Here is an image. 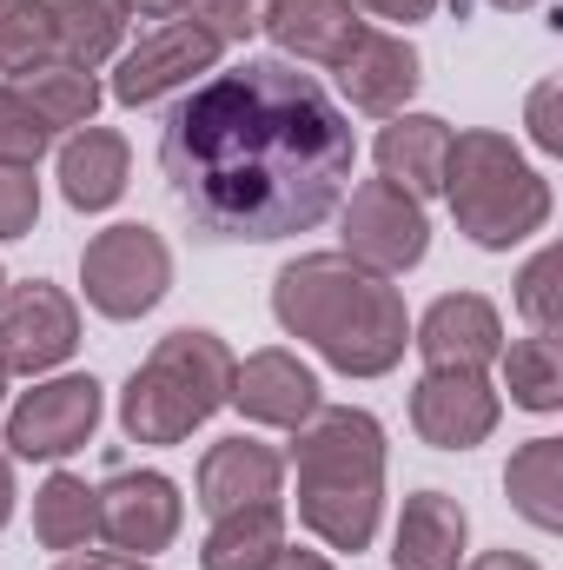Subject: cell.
<instances>
[{
	"label": "cell",
	"mask_w": 563,
	"mask_h": 570,
	"mask_svg": "<svg viewBox=\"0 0 563 570\" xmlns=\"http://www.w3.org/2000/svg\"><path fill=\"white\" fill-rule=\"evenodd\" d=\"M358 140L332 94L292 60H246L199 80L159 134V173L192 233L273 246L312 233L352 193Z\"/></svg>",
	"instance_id": "6da1fadb"
},
{
	"label": "cell",
	"mask_w": 563,
	"mask_h": 570,
	"mask_svg": "<svg viewBox=\"0 0 563 570\" xmlns=\"http://www.w3.org/2000/svg\"><path fill=\"white\" fill-rule=\"evenodd\" d=\"M273 318L345 379H385L412 345V312L398 285L345 253H298L292 266H279Z\"/></svg>",
	"instance_id": "7a4b0ae2"
},
{
	"label": "cell",
	"mask_w": 563,
	"mask_h": 570,
	"mask_svg": "<svg viewBox=\"0 0 563 570\" xmlns=\"http://www.w3.org/2000/svg\"><path fill=\"white\" fill-rule=\"evenodd\" d=\"M298 524L332 551H372L385 518V425L358 405H318L298 444Z\"/></svg>",
	"instance_id": "3957f363"
},
{
	"label": "cell",
	"mask_w": 563,
	"mask_h": 570,
	"mask_svg": "<svg viewBox=\"0 0 563 570\" xmlns=\"http://www.w3.org/2000/svg\"><path fill=\"white\" fill-rule=\"evenodd\" d=\"M444 199H451L457 233L471 246H484V253H511V246H524L531 233L551 226V179L497 127L451 134Z\"/></svg>",
	"instance_id": "277c9868"
},
{
	"label": "cell",
	"mask_w": 563,
	"mask_h": 570,
	"mask_svg": "<svg viewBox=\"0 0 563 570\" xmlns=\"http://www.w3.org/2000/svg\"><path fill=\"white\" fill-rule=\"evenodd\" d=\"M233 365L239 358L226 352L219 332H192V325L166 332L152 345V358H146L140 372L127 379V392H120V431L134 444H179V438H192V431L226 405Z\"/></svg>",
	"instance_id": "5b68a950"
},
{
	"label": "cell",
	"mask_w": 563,
	"mask_h": 570,
	"mask_svg": "<svg viewBox=\"0 0 563 570\" xmlns=\"http://www.w3.org/2000/svg\"><path fill=\"white\" fill-rule=\"evenodd\" d=\"M80 285L100 318H146L172 292V253L152 226H107L80 253Z\"/></svg>",
	"instance_id": "8992f818"
},
{
	"label": "cell",
	"mask_w": 563,
	"mask_h": 570,
	"mask_svg": "<svg viewBox=\"0 0 563 570\" xmlns=\"http://www.w3.org/2000/svg\"><path fill=\"white\" fill-rule=\"evenodd\" d=\"M345 259H358L365 273L378 279H398L412 273L424 253H431V219L412 193H398L392 179H365L352 186L345 199Z\"/></svg>",
	"instance_id": "52a82bcc"
},
{
	"label": "cell",
	"mask_w": 563,
	"mask_h": 570,
	"mask_svg": "<svg viewBox=\"0 0 563 570\" xmlns=\"http://www.w3.org/2000/svg\"><path fill=\"white\" fill-rule=\"evenodd\" d=\"M80 352V305L47 279L7 285L0 292V365L7 379H40Z\"/></svg>",
	"instance_id": "ba28073f"
},
{
	"label": "cell",
	"mask_w": 563,
	"mask_h": 570,
	"mask_svg": "<svg viewBox=\"0 0 563 570\" xmlns=\"http://www.w3.org/2000/svg\"><path fill=\"white\" fill-rule=\"evenodd\" d=\"M100 425V379L73 372V379H47L33 392H20V405L7 412V451L13 458H73Z\"/></svg>",
	"instance_id": "9c48e42d"
},
{
	"label": "cell",
	"mask_w": 563,
	"mask_h": 570,
	"mask_svg": "<svg viewBox=\"0 0 563 570\" xmlns=\"http://www.w3.org/2000/svg\"><path fill=\"white\" fill-rule=\"evenodd\" d=\"M219 53H226V47H219L199 20H166V27H152L140 47L120 60L113 100H120V107H159L166 94H179V87H192L199 73H213Z\"/></svg>",
	"instance_id": "30bf717a"
},
{
	"label": "cell",
	"mask_w": 563,
	"mask_h": 570,
	"mask_svg": "<svg viewBox=\"0 0 563 570\" xmlns=\"http://www.w3.org/2000/svg\"><path fill=\"white\" fill-rule=\"evenodd\" d=\"M186 498L166 471H113L100 484V538L127 558H152L179 538Z\"/></svg>",
	"instance_id": "8fae6325"
},
{
	"label": "cell",
	"mask_w": 563,
	"mask_h": 570,
	"mask_svg": "<svg viewBox=\"0 0 563 570\" xmlns=\"http://www.w3.org/2000/svg\"><path fill=\"white\" fill-rule=\"evenodd\" d=\"M504 419V399L484 372H424L412 385V431L437 451H471Z\"/></svg>",
	"instance_id": "7c38bea8"
},
{
	"label": "cell",
	"mask_w": 563,
	"mask_h": 570,
	"mask_svg": "<svg viewBox=\"0 0 563 570\" xmlns=\"http://www.w3.org/2000/svg\"><path fill=\"white\" fill-rule=\"evenodd\" d=\"M412 345L424 352V372H491L504 352V318L484 292H444L412 325Z\"/></svg>",
	"instance_id": "4fadbf2b"
},
{
	"label": "cell",
	"mask_w": 563,
	"mask_h": 570,
	"mask_svg": "<svg viewBox=\"0 0 563 570\" xmlns=\"http://www.w3.org/2000/svg\"><path fill=\"white\" fill-rule=\"evenodd\" d=\"M226 405H233L246 425L298 431L325 399H318V379H312L305 358H292V352H279V345H266V352H253L246 365H233V392H226Z\"/></svg>",
	"instance_id": "5bb4252c"
},
{
	"label": "cell",
	"mask_w": 563,
	"mask_h": 570,
	"mask_svg": "<svg viewBox=\"0 0 563 570\" xmlns=\"http://www.w3.org/2000/svg\"><path fill=\"white\" fill-rule=\"evenodd\" d=\"M338 73V94L358 107V114H378V120H392V114H405V100L418 94V47L405 40V33H378V27H365L358 40H352V53L332 67Z\"/></svg>",
	"instance_id": "9a60e30c"
},
{
	"label": "cell",
	"mask_w": 563,
	"mask_h": 570,
	"mask_svg": "<svg viewBox=\"0 0 563 570\" xmlns=\"http://www.w3.org/2000/svg\"><path fill=\"white\" fill-rule=\"evenodd\" d=\"M285 491V458L259 438H219L206 458H199V511L206 518H226V511H246V504H279Z\"/></svg>",
	"instance_id": "2e32d148"
},
{
	"label": "cell",
	"mask_w": 563,
	"mask_h": 570,
	"mask_svg": "<svg viewBox=\"0 0 563 570\" xmlns=\"http://www.w3.org/2000/svg\"><path fill=\"white\" fill-rule=\"evenodd\" d=\"M285 60H312V67H338L352 53V40L365 33L352 0H273L266 27H259Z\"/></svg>",
	"instance_id": "e0dca14e"
},
{
	"label": "cell",
	"mask_w": 563,
	"mask_h": 570,
	"mask_svg": "<svg viewBox=\"0 0 563 570\" xmlns=\"http://www.w3.org/2000/svg\"><path fill=\"white\" fill-rule=\"evenodd\" d=\"M464 538H471V518L451 491H418L405 498L398 511V531H392V570H457L464 564Z\"/></svg>",
	"instance_id": "ac0fdd59"
},
{
	"label": "cell",
	"mask_w": 563,
	"mask_h": 570,
	"mask_svg": "<svg viewBox=\"0 0 563 570\" xmlns=\"http://www.w3.org/2000/svg\"><path fill=\"white\" fill-rule=\"evenodd\" d=\"M378 179H392L398 193L412 199H431L444 193V159H451V127L437 114H392V127L378 134Z\"/></svg>",
	"instance_id": "d6986e66"
},
{
	"label": "cell",
	"mask_w": 563,
	"mask_h": 570,
	"mask_svg": "<svg viewBox=\"0 0 563 570\" xmlns=\"http://www.w3.org/2000/svg\"><path fill=\"white\" fill-rule=\"evenodd\" d=\"M127 173H134V146L113 127H80L60 146V193L73 213H107L127 193Z\"/></svg>",
	"instance_id": "ffe728a7"
},
{
	"label": "cell",
	"mask_w": 563,
	"mask_h": 570,
	"mask_svg": "<svg viewBox=\"0 0 563 570\" xmlns=\"http://www.w3.org/2000/svg\"><path fill=\"white\" fill-rule=\"evenodd\" d=\"M504 498L524 524L563 531V438H531L504 464Z\"/></svg>",
	"instance_id": "44dd1931"
},
{
	"label": "cell",
	"mask_w": 563,
	"mask_h": 570,
	"mask_svg": "<svg viewBox=\"0 0 563 570\" xmlns=\"http://www.w3.org/2000/svg\"><path fill=\"white\" fill-rule=\"evenodd\" d=\"M285 551V511L279 504H246L213 518L206 544H199V570H266Z\"/></svg>",
	"instance_id": "7402d4cb"
},
{
	"label": "cell",
	"mask_w": 563,
	"mask_h": 570,
	"mask_svg": "<svg viewBox=\"0 0 563 570\" xmlns=\"http://www.w3.org/2000/svg\"><path fill=\"white\" fill-rule=\"evenodd\" d=\"M13 94L40 114L47 134H80L100 114V80H93V67H73V60H47V67L20 73Z\"/></svg>",
	"instance_id": "603a6c76"
},
{
	"label": "cell",
	"mask_w": 563,
	"mask_h": 570,
	"mask_svg": "<svg viewBox=\"0 0 563 570\" xmlns=\"http://www.w3.org/2000/svg\"><path fill=\"white\" fill-rule=\"evenodd\" d=\"M33 538L47 551H87L100 538V491L73 471H53L33 491Z\"/></svg>",
	"instance_id": "cb8c5ba5"
},
{
	"label": "cell",
	"mask_w": 563,
	"mask_h": 570,
	"mask_svg": "<svg viewBox=\"0 0 563 570\" xmlns=\"http://www.w3.org/2000/svg\"><path fill=\"white\" fill-rule=\"evenodd\" d=\"M53 7V47L73 67H107L127 40V0H47Z\"/></svg>",
	"instance_id": "d4e9b609"
},
{
	"label": "cell",
	"mask_w": 563,
	"mask_h": 570,
	"mask_svg": "<svg viewBox=\"0 0 563 570\" xmlns=\"http://www.w3.org/2000/svg\"><path fill=\"white\" fill-rule=\"evenodd\" d=\"M497 365H504L511 405H524V412H557L563 405V352L551 332L511 338V352H497Z\"/></svg>",
	"instance_id": "484cf974"
},
{
	"label": "cell",
	"mask_w": 563,
	"mask_h": 570,
	"mask_svg": "<svg viewBox=\"0 0 563 570\" xmlns=\"http://www.w3.org/2000/svg\"><path fill=\"white\" fill-rule=\"evenodd\" d=\"M53 47V7L47 0H0V73H33L47 67Z\"/></svg>",
	"instance_id": "4316f807"
},
{
	"label": "cell",
	"mask_w": 563,
	"mask_h": 570,
	"mask_svg": "<svg viewBox=\"0 0 563 570\" xmlns=\"http://www.w3.org/2000/svg\"><path fill=\"white\" fill-rule=\"evenodd\" d=\"M557 273H563L557 246H544V253L517 273V312L531 318V332H551V338H557V325H563V285H557Z\"/></svg>",
	"instance_id": "83f0119b"
},
{
	"label": "cell",
	"mask_w": 563,
	"mask_h": 570,
	"mask_svg": "<svg viewBox=\"0 0 563 570\" xmlns=\"http://www.w3.org/2000/svg\"><path fill=\"white\" fill-rule=\"evenodd\" d=\"M47 146H53V134L40 127V114L13 87H0V166H40Z\"/></svg>",
	"instance_id": "f1b7e54d"
},
{
	"label": "cell",
	"mask_w": 563,
	"mask_h": 570,
	"mask_svg": "<svg viewBox=\"0 0 563 570\" xmlns=\"http://www.w3.org/2000/svg\"><path fill=\"white\" fill-rule=\"evenodd\" d=\"M266 7H273V0H192L186 20H199L219 47H246V40L266 27Z\"/></svg>",
	"instance_id": "f546056e"
},
{
	"label": "cell",
	"mask_w": 563,
	"mask_h": 570,
	"mask_svg": "<svg viewBox=\"0 0 563 570\" xmlns=\"http://www.w3.org/2000/svg\"><path fill=\"white\" fill-rule=\"evenodd\" d=\"M40 219V179L33 166H0V239H27Z\"/></svg>",
	"instance_id": "4dcf8cb0"
},
{
	"label": "cell",
	"mask_w": 563,
	"mask_h": 570,
	"mask_svg": "<svg viewBox=\"0 0 563 570\" xmlns=\"http://www.w3.org/2000/svg\"><path fill=\"white\" fill-rule=\"evenodd\" d=\"M531 140L544 146V153H563V127H557V80H544V87L531 94Z\"/></svg>",
	"instance_id": "1f68e13d"
},
{
	"label": "cell",
	"mask_w": 563,
	"mask_h": 570,
	"mask_svg": "<svg viewBox=\"0 0 563 570\" xmlns=\"http://www.w3.org/2000/svg\"><path fill=\"white\" fill-rule=\"evenodd\" d=\"M53 570H152L146 558H127V551H67Z\"/></svg>",
	"instance_id": "d6a6232c"
},
{
	"label": "cell",
	"mask_w": 563,
	"mask_h": 570,
	"mask_svg": "<svg viewBox=\"0 0 563 570\" xmlns=\"http://www.w3.org/2000/svg\"><path fill=\"white\" fill-rule=\"evenodd\" d=\"M352 7H372L378 20H405V27H412V20H431V13H437V0H352Z\"/></svg>",
	"instance_id": "836d02e7"
},
{
	"label": "cell",
	"mask_w": 563,
	"mask_h": 570,
	"mask_svg": "<svg viewBox=\"0 0 563 570\" xmlns=\"http://www.w3.org/2000/svg\"><path fill=\"white\" fill-rule=\"evenodd\" d=\"M266 570H338V564H332V558H318V551H292V544H285Z\"/></svg>",
	"instance_id": "e575fe53"
},
{
	"label": "cell",
	"mask_w": 563,
	"mask_h": 570,
	"mask_svg": "<svg viewBox=\"0 0 563 570\" xmlns=\"http://www.w3.org/2000/svg\"><path fill=\"white\" fill-rule=\"evenodd\" d=\"M471 570H544V564H531L524 551H484V558H477Z\"/></svg>",
	"instance_id": "d590c367"
},
{
	"label": "cell",
	"mask_w": 563,
	"mask_h": 570,
	"mask_svg": "<svg viewBox=\"0 0 563 570\" xmlns=\"http://www.w3.org/2000/svg\"><path fill=\"white\" fill-rule=\"evenodd\" d=\"M13 498H20V491H13V464L0 458V531H7V518H13Z\"/></svg>",
	"instance_id": "8d00e7d4"
},
{
	"label": "cell",
	"mask_w": 563,
	"mask_h": 570,
	"mask_svg": "<svg viewBox=\"0 0 563 570\" xmlns=\"http://www.w3.org/2000/svg\"><path fill=\"white\" fill-rule=\"evenodd\" d=\"M179 7H192V0H127V13H152V20H166Z\"/></svg>",
	"instance_id": "74e56055"
},
{
	"label": "cell",
	"mask_w": 563,
	"mask_h": 570,
	"mask_svg": "<svg viewBox=\"0 0 563 570\" xmlns=\"http://www.w3.org/2000/svg\"><path fill=\"white\" fill-rule=\"evenodd\" d=\"M491 7H504V13H524V7H537V0H491Z\"/></svg>",
	"instance_id": "f35d334b"
},
{
	"label": "cell",
	"mask_w": 563,
	"mask_h": 570,
	"mask_svg": "<svg viewBox=\"0 0 563 570\" xmlns=\"http://www.w3.org/2000/svg\"><path fill=\"white\" fill-rule=\"evenodd\" d=\"M0 399H7V365H0Z\"/></svg>",
	"instance_id": "ab89813d"
},
{
	"label": "cell",
	"mask_w": 563,
	"mask_h": 570,
	"mask_svg": "<svg viewBox=\"0 0 563 570\" xmlns=\"http://www.w3.org/2000/svg\"><path fill=\"white\" fill-rule=\"evenodd\" d=\"M0 292H7V273H0Z\"/></svg>",
	"instance_id": "60d3db41"
}]
</instances>
